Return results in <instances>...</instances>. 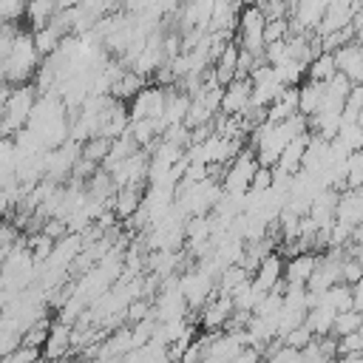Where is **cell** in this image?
Masks as SVG:
<instances>
[{"label": "cell", "instance_id": "obj_1", "mask_svg": "<svg viewBox=\"0 0 363 363\" xmlns=\"http://www.w3.org/2000/svg\"><path fill=\"white\" fill-rule=\"evenodd\" d=\"M264 26H267V20H264L261 9L258 6H244L241 14H238V28H235L238 48L252 54V57H264V48H267L264 45Z\"/></svg>", "mask_w": 363, "mask_h": 363}, {"label": "cell", "instance_id": "obj_2", "mask_svg": "<svg viewBox=\"0 0 363 363\" xmlns=\"http://www.w3.org/2000/svg\"><path fill=\"white\" fill-rule=\"evenodd\" d=\"M255 170H258L255 153H252L250 147H244V150L221 170V190H224L227 196H247Z\"/></svg>", "mask_w": 363, "mask_h": 363}, {"label": "cell", "instance_id": "obj_3", "mask_svg": "<svg viewBox=\"0 0 363 363\" xmlns=\"http://www.w3.org/2000/svg\"><path fill=\"white\" fill-rule=\"evenodd\" d=\"M233 315H235L233 298L230 295H221V292H213L210 301L201 306V326L207 332H224L230 326V318Z\"/></svg>", "mask_w": 363, "mask_h": 363}, {"label": "cell", "instance_id": "obj_4", "mask_svg": "<svg viewBox=\"0 0 363 363\" xmlns=\"http://www.w3.org/2000/svg\"><path fill=\"white\" fill-rule=\"evenodd\" d=\"M250 281H252V286H255L261 295L275 292L278 286H284V258H281L278 252L267 255V258L258 264V269L252 272Z\"/></svg>", "mask_w": 363, "mask_h": 363}, {"label": "cell", "instance_id": "obj_5", "mask_svg": "<svg viewBox=\"0 0 363 363\" xmlns=\"http://www.w3.org/2000/svg\"><path fill=\"white\" fill-rule=\"evenodd\" d=\"M357 11H360L357 3H326L323 20H320V26H318L315 34H318V37H329V34H335V31L349 28Z\"/></svg>", "mask_w": 363, "mask_h": 363}, {"label": "cell", "instance_id": "obj_6", "mask_svg": "<svg viewBox=\"0 0 363 363\" xmlns=\"http://www.w3.org/2000/svg\"><path fill=\"white\" fill-rule=\"evenodd\" d=\"M335 62H337V74H343L352 85H363V51L357 40L340 45L335 51Z\"/></svg>", "mask_w": 363, "mask_h": 363}, {"label": "cell", "instance_id": "obj_7", "mask_svg": "<svg viewBox=\"0 0 363 363\" xmlns=\"http://www.w3.org/2000/svg\"><path fill=\"white\" fill-rule=\"evenodd\" d=\"M71 335H74L71 326H65L62 320H60V323H51V326H48V335H45V343H43V349H40L43 360H60V357H65L68 349H71V343H74Z\"/></svg>", "mask_w": 363, "mask_h": 363}, {"label": "cell", "instance_id": "obj_8", "mask_svg": "<svg viewBox=\"0 0 363 363\" xmlns=\"http://www.w3.org/2000/svg\"><path fill=\"white\" fill-rule=\"evenodd\" d=\"M320 99H323V85L309 82V79L298 85V113H301L303 119H312V116L318 113Z\"/></svg>", "mask_w": 363, "mask_h": 363}, {"label": "cell", "instance_id": "obj_9", "mask_svg": "<svg viewBox=\"0 0 363 363\" xmlns=\"http://www.w3.org/2000/svg\"><path fill=\"white\" fill-rule=\"evenodd\" d=\"M335 74H337V62H335V54H329V51H320L306 65V79L309 82H318V85H326Z\"/></svg>", "mask_w": 363, "mask_h": 363}, {"label": "cell", "instance_id": "obj_10", "mask_svg": "<svg viewBox=\"0 0 363 363\" xmlns=\"http://www.w3.org/2000/svg\"><path fill=\"white\" fill-rule=\"evenodd\" d=\"M363 326V315L357 309H346L335 318V329H332V337H346V335H354L357 329Z\"/></svg>", "mask_w": 363, "mask_h": 363}, {"label": "cell", "instance_id": "obj_11", "mask_svg": "<svg viewBox=\"0 0 363 363\" xmlns=\"http://www.w3.org/2000/svg\"><path fill=\"white\" fill-rule=\"evenodd\" d=\"M289 37V20H267L264 26V45L269 43H278V40H286Z\"/></svg>", "mask_w": 363, "mask_h": 363}, {"label": "cell", "instance_id": "obj_12", "mask_svg": "<svg viewBox=\"0 0 363 363\" xmlns=\"http://www.w3.org/2000/svg\"><path fill=\"white\" fill-rule=\"evenodd\" d=\"M269 187H272V170H269V167H258L255 176H252V182H250V190H247V193H264V190H269Z\"/></svg>", "mask_w": 363, "mask_h": 363}]
</instances>
